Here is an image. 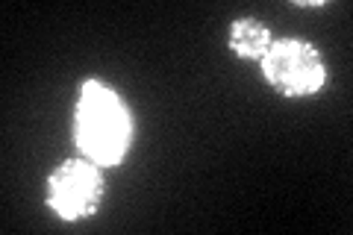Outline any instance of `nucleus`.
<instances>
[{
    "label": "nucleus",
    "instance_id": "2",
    "mask_svg": "<svg viewBox=\"0 0 353 235\" xmlns=\"http://www.w3.org/2000/svg\"><path fill=\"white\" fill-rule=\"evenodd\" d=\"M262 71L271 88H277L285 97H309L321 92L327 80L321 53L301 39L271 41V48L262 56Z\"/></svg>",
    "mask_w": 353,
    "mask_h": 235
},
{
    "label": "nucleus",
    "instance_id": "1",
    "mask_svg": "<svg viewBox=\"0 0 353 235\" xmlns=\"http://www.w3.org/2000/svg\"><path fill=\"white\" fill-rule=\"evenodd\" d=\"M130 112L103 83H85L77 103V144L97 167L118 165L130 147Z\"/></svg>",
    "mask_w": 353,
    "mask_h": 235
},
{
    "label": "nucleus",
    "instance_id": "3",
    "mask_svg": "<svg viewBox=\"0 0 353 235\" xmlns=\"http://www.w3.org/2000/svg\"><path fill=\"white\" fill-rule=\"evenodd\" d=\"M101 194H103L101 171L88 159L65 162L50 176V185H48V203L65 221H74V218H83L88 212H94Z\"/></svg>",
    "mask_w": 353,
    "mask_h": 235
},
{
    "label": "nucleus",
    "instance_id": "4",
    "mask_svg": "<svg viewBox=\"0 0 353 235\" xmlns=\"http://www.w3.org/2000/svg\"><path fill=\"white\" fill-rule=\"evenodd\" d=\"M230 48L241 59H262L265 50L271 48V32L259 21L241 18L233 24V32H230Z\"/></svg>",
    "mask_w": 353,
    "mask_h": 235
}]
</instances>
